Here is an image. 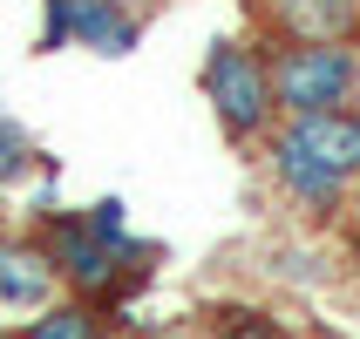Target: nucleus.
<instances>
[{
  "label": "nucleus",
  "instance_id": "8",
  "mask_svg": "<svg viewBox=\"0 0 360 339\" xmlns=\"http://www.w3.org/2000/svg\"><path fill=\"white\" fill-rule=\"evenodd\" d=\"M27 339H109V333H102L96 305L68 299V305H41V319L27 326Z\"/></svg>",
  "mask_w": 360,
  "mask_h": 339
},
{
  "label": "nucleus",
  "instance_id": "11",
  "mask_svg": "<svg viewBox=\"0 0 360 339\" xmlns=\"http://www.w3.org/2000/svg\"><path fill=\"white\" fill-rule=\"evenodd\" d=\"M116 7H129V0H116Z\"/></svg>",
  "mask_w": 360,
  "mask_h": 339
},
{
  "label": "nucleus",
  "instance_id": "2",
  "mask_svg": "<svg viewBox=\"0 0 360 339\" xmlns=\"http://www.w3.org/2000/svg\"><path fill=\"white\" fill-rule=\"evenodd\" d=\"M204 95L218 109L224 136H238V142L265 136V122L279 109V95H272V61L252 41H218L211 48V61H204Z\"/></svg>",
  "mask_w": 360,
  "mask_h": 339
},
{
  "label": "nucleus",
  "instance_id": "9",
  "mask_svg": "<svg viewBox=\"0 0 360 339\" xmlns=\"http://www.w3.org/2000/svg\"><path fill=\"white\" fill-rule=\"evenodd\" d=\"M27 157H34V149H27V129H14V122L0 116V183H14L20 170H27Z\"/></svg>",
  "mask_w": 360,
  "mask_h": 339
},
{
  "label": "nucleus",
  "instance_id": "6",
  "mask_svg": "<svg viewBox=\"0 0 360 339\" xmlns=\"http://www.w3.org/2000/svg\"><path fill=\"white\" fill-rule=\"evenodd\" d=\"M55 258L41 251V244H0V305H14V312H41V305L55 299Z\"/></svg>",
  "mask_w": 360,
  "mask_h": 339
},
{
  "label": "nucleus",
  "instance_id": "7",
  "mask_svg": "<svg viewBox=\"0 0 360 339\" xmlns=\"http://www.w3.org/2000/svg\"><path fill=\"white\" fill-rule=\"evenodd\" d=\"M285 41H347L360 27V7L354 0H272Z\"/></svg>",
  "mask_w": 360,
  "mask_h": 339
},
{
  "label": "nucleus",
  "instance_id": "3",
  "mask_svg": "<svg viewBox=\"0 0 360 339\" xmlns=\"http://www.w3.org/2000/svg\"><path fill=\"white\" fill-rule=\"evenodd\" d=\"M360 88V61L347 41H285L272 61V95L285 116H313V109H347Z\"/></svg>",
  "mask_w": 360,
  "mask_h": 339
},
{
  "label": "nucleus",
  "instance_id": "4",
  "mask_svg": "<svg viewBox=\"0 0 360 339\" xmlns=\"http://www.w3.org/2000/svg\"><path fill=\"white\" fill-rule=\"evenodd\" d=\"M48 258L75 292H102V285H116L122 258H136V251L109 244L89 218H48Z\"/></svg>",
  "mask_w": 360,
  "mask_h": 339
},
{
  "label": "nucleus",
  "instance_id": "5",
  "mask_svg": "<svg viewBox=\"0 0 360 339\" xmlns=\"http://www.w3.org/2000/svg\"><path fill=\"white\" fill-rule=\"evenodd\" d=\"M82 41L96 55H129L136 48V20L116 0H48V48Z\"/></svg>",
  "mask_w": 360,
  "mask_h": 339
},
{
  "label": "nucleus",
  "instance_id": "10",
  "mask_svg": "<svg viewBox=\"0 0 360 339\" xmlns=\"http://www.w3.org/2000/svg\"><path fill=\"white\" fill-rule=\"evenodd\" d=\"M211 339H292V333H279V326H272V319H259V312H224Z\"/></svg>",
  "mask_w": 360,
  "mask_h": 339
},
{
  "label": "nucleus",
  "instance_id": "1",
  "mask_svg": "<svg viewBox=\"0 0 360 339\" xmlns=\"http://www.w3.org/2000/svg\"><path fill=\"white\" fill-rule=\"evenodd\" d=\"M272 177L306 204H340L360 177V116L354 109H313L272 136Z\"/></svg>",
  "mask_w": 360,
  "mask_h": 339
}]
</instances>
